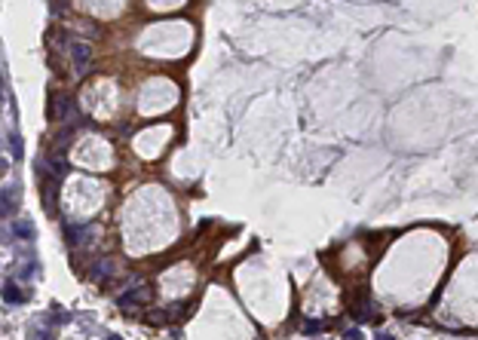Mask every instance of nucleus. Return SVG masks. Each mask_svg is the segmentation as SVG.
<instances>
[{
	"label": "nucleus",
	"mask_w": 478,
	"mask_h": 340,
	"mask_svg": "<svg viewBox=\"0 0 478 340\" xmlns=\"http://www.w3.org/2000/svg\"><path fill=\"white\" fill-rule=\"evenodd\" d=\"M322 328H325V322H316V319H310L304 331H307V334H319V331H322Z\"/></svg>",
	"instance_id": "obj_8"
},
{
	"label": "nucleus",
	"mask_w": 478,
	"mask_h": 340,
	"mask_svg": "<svg viewBox=\"0 0 478 340\" xmlns=\"http://www.w3.org/2000/svg\"><path fill=\"white\" fill-rule=\"evenodd\" d=\"M16 233H19L22 239H34V230H31L28 224H16Z\"/></svg>",
	"instance_id": "obj_7"
},
{
	"label": "nucleus",
	"mask_w": 478,
	"mask_h": 340,
	"mask_svg": "<svg viewBox=\"0 0 478 340\" xmlns=\"http://www.w3.org/2000/svg\"><path fill=\"white\" fill-rule=\"evenodd\" d=\"M343 337H346V340H358V337H362V331H358V328H349V331H343Z\"/></svg>",
	"instance_id": "obj_9"
},
{
	"label": "nucleus",
	"mask_w": 478,
	"mask_h": 340,
	"mask_svg": "<svg viewBox=\"0 0 478 340\" xmlns=\"http://www.w3.org/2000/svg\"><path fill=\"white\" fill-rule=\"evenodd\" d=\"M65 233H68V242H71V245H80V236H83V227L68 224V227H65Z\"/></svg>",
	"instance_id": "obj_6"
},
{
	"label": "nucleus",
	"mask_w": 478,
	"mask_h": 340,
	"mask_svg": "<svg viewBox=\"0 0 478 340\" xmlns=\"http://www.w3.org/2000/svg\"><path fill=\"white\" fill-rule=\"evenodd\" d=\"M4 300H7V304H22L25 294H22V288H19L16 282H7V285H4Z\"/></svg>",
	"instance_id": "obj_4"
},
{
	"label": "nucleus",
	"mask_w": 478,
	"mask_h": 340,
	"mask_svg": "<svg viewBox=\"0 0 478 340\" xmlns=\"http://www.w3.org/2000/svg\"><path fill=\"white\" fill-rule=\"evenodd\" d=\"M113 267H116V263H113L110 257H104V260H95V267H92V279H98V282L104 279V282H107V279L113 276Z\"/></svg>",
	"instance_id": "obj_3"
},
{
	"label": "nucleus",
	"mask_w": 478,
	"mask_h": 340,
	"mask_svg": "<svg viewBox=\"0 0 478 340\" xmlns=\"http://www.w3.org/2000/svg\"><path fill=\"white\" fill-rule=\"evenodd\" d=\"M71 61H74V71L80 77L89 74V64H92V49L89 43H71Z\"/></svg>",
	"instance_id": "obj_1"
},
{
	"label": "nucleus",
	"mask_w": 478,
	"mask_h": 340,
	"mask_svg": "<svg viewBox=\"0 0 478 340\" xmlns=\"http://www.w3.org/2000/svg\"><path fill=\"white\" fill-rule=\"evenodd\" d=\"M349 313H352V319H355V322H374V319H377V307H374V300H371L368 294L358 297L355 304L349 307Z\"/></svg>",
	"instance_id": "obj_2"
},
{
	"label": "nucleus",
	"mask_w": 478,
	"mask_h": 340,
	"mask_svg": "<svg viewBox=\"0 0 478 340\" xmlns=\"http://www.w3.org/2000/svg\"><path fill=\"white\" fill-rule=\"evenodd\" d=\"M52 13H55V16H62V13H65V4H62V0H58V4L52 0Z\"/></svg>",
	"instance_id": "obj_10"
},
{
	"label": "nucleus",
	"mask_w": 478,
	"mask_h": 340,
	"mask_svg": "<svg viewBox=\"0 0 478 340\" xmlns=\"http://www.w3.org/2000/svg\"><path fill=\"white\" fill-rule=\"evenodd\" d=\"M16 212V190H4V218H13Z\"/></svg>",
	"instance_id": "obj_5"
}]
</instances>
